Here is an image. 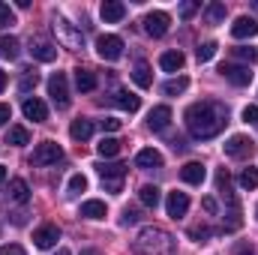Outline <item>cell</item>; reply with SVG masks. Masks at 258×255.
Segmentation results:
<instances>
[{"mask_svg": "<svg viewBox=\"0 0 258 255\" xmlns=\"http://www.w3.org/2000/svg\"><path fill=\"white\" fill-rule=\"evenodd\" d=\"M96 54H99L102 60H117V57L123 54V39L114 36V33L99 36V39H96Z\"/></svg>", "mask_w": 258, "mask_h": 255, "instance_id": "cell-5", "label": "cell"}, {"mask_svg": "<svg viewBox=\"0 0 258 255\" xmlns=\"http://www.w3.org/2000/svg\"><path fill=\"white\" fill-rule=\"evenodd\" d=\"M6 144L24 147V144H30V132H27L24 126H9V132H6Z\"/></svg>", "mask_w": 258, "mask_h": 255, "instance_id": "cell-27", "label": "cell"}, {"mask_svg": "<svg viewBox=\"0 0 258 255\" xmlns=\"http://www.w3.org/2000/svg\"><path fill=\"white\" fill-rule=\"evenodd\" d=\"M204 18H207V24H219L225 18V3H210L204 9Z\"/></svg>", "mask_w": 258, "mask_h": 255, "instance_id": "cell-32", "label": "cell"}, {"mask_svg": "<svg viewBox=\"0 0 258 255\" xmlns=\"http://www.w3.org/2000/svg\"><path fill=\"white\" fill-rule=\"evenodd\" d=\"M189 237L192 240H204V237H210V228L207 225H195V228H189Z\"/></svg>", "mask_w": 258, "mask_h": 255, "instance_id": "cell-41", "label": "cell"}, {"mask_svg": "<svg viewBox=\"0 0 258 255\" xmlns=\"http://www.w3.org/2000/svg\"><path fill=\"white\" fill-rule=\"evenodd\" d=\"M18 48H21V45H18L15 36H0V57H3V60H15V57H18Z\"/></svg>", "mask_w": 258, "mask_h": 255, "instance_id": "cell-28", "label": "cell"}, {"mask_svg": "<svg viewBox=\"0 0 258 255\" xmlns=\"http://www.w3.org/2000/svg\"><path fill=\"white\" fill-rule=\"evenodd\" d=\"M6 84H9V78H6V72H3V69H0V93H3V90H6Z\"/></svg>", "mask_w": 258, "mask_h": 255, "instance_id": "cell-48", "label": "cell"}, {"mask_svg": "<svg viewBox=\"0 0 258 255\" xmlns=\"http://www.w3.org/2000/svg\"><path fill=\"white\" fill-rule=\"evenodd\" d=\"M168 123H171V108H168V105H156V108L147 114V126L153 129V132H162Z\"/></svg>", "mask_w": 258, "mask_h": 255, "instance_id": "cell-18", "label": "cell"}, {"mask_svg": "<svg viewBox=\"0 0 258 255\" xmlns=\"http://www.w3.org/2000/svg\"><path fill=\"white\" fill-rule=\"evenodd\" d=\"M243 120L258 129V105H246V108H243Z\"/></svg>", "mask_w": 258, "mask_h": 255, "instance_id": "cell-40", "label": "cell"}, {"mask_svg": "<svg viewBox=\"0 0 258 255\" xmlns=\"http://www.w3.org/2000/svg\"><path fill=\"white\" fill-rule=\"evenodd\" d=\"M165 210H168V216H171V219L186 216V210H189V195H186V192H168Z\"/></svg>", "mask_w": 258, "mask_h": 255, "instance_id": "cell-13", "label": "cell"}, {"mask_svg": "<svg viewBox=\"0 0 258 255\" xmlns=\"http://www.w3.org/2000/svg\"><path fill=\"white\" fill-rule=\"evenodd\" d=\"M216 186H219V192H231V174L225 168L216 171Z\"/></svg>", "mask_w": 258, "mask_h": 255, "instance_id": "cell-38", "label": "cell"}, {"mask_svg": "<svg viewBox=\"0 0 258 255\" xmlns=\"http://www.w3.org/2000/svg\"><path fill=\"white\" fill-rule=\"evenodd\" d=\"M237 255H255V249H252V246H240V249H237Z\"/></svg>", "mask_w": 258, "mask_h": 255, "instance_id": "cell-49", "label": "cell"}, {"mask_svg": "<svg viewBox=\"0 0 258 255\" xmlns=\"http://www.w3.org/2000/svg\"><path fill=\"white\" fill-rule=\"evenodd\" d=\"M99 15L105 18V24H117V21L126 18V6H123L120 0H105V3L99 6Z\"/></svg>", "mask_w": 258, "mask_h": 255, "instance_id": "cell-16", "label": "cell"}, {"mask_svg": "<svg viewBox=\"0 0 258 255\" xmlns=\"http://www.w3.org/2000/svg\"><path fill=\"white\" fill-rule=\"evenodd\" d=\"M186 87H189V78L180 75V78H168V81L162 84V93H165V96H177V93H183Z\"/></svg>", "mask_w": 258, "mask_h": 255, "instance_id": "cell-30", "label": "cell"}, {"mask_svg": "<svg viewBox=\"0 0 258 255\" xmlns=\"http://www.w3.org/2000/svg\"><path fill=\"white\" fill-rule=\"evenodd\" d=\"M201 204H204V210H207V213H216V201H213V198H204Z\"/></svg>", "mask_w": 258, "mask_h": 255, "instance_id": "cell-47", "label": "cell"}, {"mask_svg": "<svg viewBox=\"0 0 258 255\" xmlns=\"http://www.w3.org/2000/svg\"><path fill=\"white\" fill-rule=\"evenodd\" d=\"M15 24V15H12V9L0 0V27H12Z\"/></svg>", "mask_w": 258, "mask_h": 255, "instance_id": "cell-39", "label": "cell"}, {"mask_svg": "<svg viewBox=\"0 0 258 255\" xmlns=\"http://www.w3.org/2000/svg\"><path fill=\"white\" fill-rule=\"evenodd\" d=\"M54 33L60 36V42H66L69 48H84V36H81L66 18H54Z\"/></svg>", "mask_w": 258, "mask_h": 255, "instance_id": "cell-9", "label": "cell"}, {"mask_svg": "<svg viewBox=\"0 0 258 255\" xmlns=\"http://www.w3.org/2000/svg\"><path fill=\"white\" fill-rule=\"evenodd\" d=\"M75 87L81 90V93H90V90H96V75L90 72V69H75Z\"/></svg>", "mask_w": 258, "mask_h": 255, "instance_id": "cell-24", "label": "cell"}, {"mask_svg": "<svg viewBox=\"0 0 258 255\" xmlns=\"http://www.w3.org/2000/svg\"><path fill=\"white\" fill-rule=\"evenodd\" d=\"M255 33H258V21L249 18V15H240V18L231 24V36H234V39H252Z\"/></svg>", "mask_w": 258, "mask_h": 255, "instance_id": "cell-15", "label": "cell"}, {"mask_svg": "<svg viewBox=\"0 0 258 255\" xmlns=\"http://www.w3.org/2000/svg\"><path fill=\"white\" fill-rule=\"evenodd\" d=\"M57 255H72V252H69V249H57Z\"/></svg>", "mask_w": 258, "mask_h": 255, "instance_id": "cell-52", "label": "cell"}, {"mask_svg": "<svg viewBox=\"0 0 258 255\" xmlns=\"http://www.w3.org/2000/svg\"><path fill=\"white\" fill-rule=\"evenodd\" d=\"M84 219H105L108 216V207H105V201H99V198H90V201H84L81 204V210H78Z\"/></svg>", "mask_w": 258, "mask_h": 255, "instance_id": "cell-20", "label": "cell"}, {"mask_svg": "<svg viewBox=\"0 0 258 255\" xmlns=\"http://www.w3.org/2000/svg\"><path fill=\"white\" fill-rule=\"evenodd\" d=\"M60 159H63V147L54 141H42L33 150V165H57Z\"/></svg>", "mask_w": 258, "mask_h": 255, "instance_id": "cell-7", "label": "cell"}, {"mask_svg": "<svg viewBox=\"0 0 258 255\" xmlns=\"http://www.w3.org/2000/svg\"><path fill=\"white\" fill-rule=\"evenodd\" d=\"M216 48H219V45H216L213 39H210V42H201V45H198V63H207V60H213Z\"/></svg>", "mask_w": 258, "mask_h": 255, "instance_id": "cell-36", "label": "cell"}, {"mask_svg": "<svg viewBox=\"0 0 258 255\" xmlns=\"http://www.w3.org/2000/svg\"><path fill=\"white\" fill-rule=\"evenodd\" d=\"M204 177H207V168H204L201 162H186V165L180 168V180L189 183V186H201Z\"/></svg>", "mask_w": 258, "mask_h": 255, "instance_id": "cell-17", "label": "cell"}, {"mask_svg": "<svg viewBox=\"0 0 258 255\" xmlns=\"http://www.w3.org/2000/svg\"><path fill=\"white\" fill-rule=\"evenodd\" d=\"M48 96H51V102H54L60 111L69 108V84H66L63 72H54V75L48 78Z\"/></svg>", "mask_w": 258, "mask_h": 255, "instance_id": "cell-4", "label": "cell"}, {"mask_svg": "<svg viewBox=\"0 0 258 255\" xmlns=\"http://www.w3.org/2000/svg\"><path fill=\"white\" fill-rule=\"evenodd\" d=\"M132 81L141 87V90H147L150 84H153V72H150V63L147 60H138L135 69H132Z\"/></svg>", "mask_w": 258, "mask_h": 255, "instance_id": "cell-22", "label": "cell"}, {"mask_svg": "<svg viewBox=\"0 0 258 255\" xmlns=\"http://www.w3.org/2000/svg\"><path fill=\"white\" fill-rule=\"evenodd\" d=\"M84 189H87V177L84 174H72L69 183H66V195H81Z\"/></svg>", "mask_w": 258, "mask_h": 255, "instance_id": "cell-34", "label": "cell"}, {"mask_svg": "<svg viewBox=\"0 0 258 255\" xmlns=\"http://www.w3.org/2000/svg\"><path fill=\"white\" fill-rule=\"evenodd\" d=\"M69 135H72L75 141H87V138L93 135V123H90V120H84V117H78V120H72Z\"/></svg>", "mask_w": 258, "mask_h": 255, "instance_id": "cell-26", "label": "cell"}, {"mask_svg": "<svg viewBox=\"0 0 258 255\" xmlns=\"http://www.w3.org/2000/svg\"><path fill=\"white\" fill-rule=\"evenodd\" d=\"M96 153H99L102 159H111V156L120 153V141H117V138H102V141L96 144Z\"/></svg>", "mask_w": 258, "mask_h": 255, "instance_id": "cell-31", "label": "cell"}, {"mask_svg": "<svg viewBox=\"0 0 258 255\" xmlns=\"http://www.w3.org/2000/svg\"><path fill=\"white\" fill-rule=\"evenodd\" d=\"M195 12H198V3H183V6H180V15H183V18H189Z\"/></svg>", "mask_w": 258, "mask_h": 255, "instance_id": "cell-44", "label": "cell"}, {"mask_svg": "<svg viewBox=\"0 0 258 255\" xmlns=\"http://www.w3.org/2000/svg\"><path fill=\"white\" fill-rule=\"evenodd\" d=\"M36 84H39V75H36V69H24V75H21V81H18V90H21V93H30Z\"/></svg>", "mask_w": 258, "mask_h": 255, "instance_id": "cell-33", "label": "cell"}, {"mask_svg": "<svg viewBox=\"0 0 258 255\" xmlns=\"http://www.w3.org/2000/svg\"><path fill=\"white\" fill-rule=\"evenodd\" d=\"M57 240H60V228H57V225H42V228L33 231V243H36L39 249H51Z\"/></svg>", "mask_w": 258, "mask_h": 255, "instance_id": "cell-14", "label": "cell"}, {"mask_svg": "<svg viewBox=\"0 0 258 255\" xmlns=\"http://www.w3.org/2000/svg\"><path fill=\"white\" fill-rule=\"evenodd\" d=\"M21 111H24V117H27V120H33V123L48 120V108H45V102H42L39 96H27V99H24V105H21Z\"/></svg>", "mask_w": 258, "mask_h": 255, "instance_id": "cell-12", "label": "cell"}, {"mask_svg": "<svg viewBox=\"0 0 258 255\" xmlns=\"http://www.w3.org/2000/svg\"><path fill=\"white\" fill-rule=\"evenodd\" d=\"M81 255H99V252H96V249H84Z\"/></svg>", "mask_w": 258, "mask_h": 255, "instance_id": "cell-51", "label": "cell"}, {"mask_svg": "<svg viewBox=\"0 0 258 255\" xmlns=\"http://www.w3.org/2000/svg\"><path fill=\"white\" fill-rule=\"evenodd\" d=\"M138 201H141L144 207H156V204H159V186L144 183V186L138 189Z\"/></svg>", "mask_w": 258, "mask_h": 255, "instance_id": "cell-29", "label": "cell"}, {"mask_svg": "<svg viewBox=\"0 0 258 255\" xmlns=\"http://www.w3.org/2000/svg\"><path fill=\"white\" fill-rule=\"evenodd\" d=\"M135 165L138 168H162V153L156 147H144L135 153Z\"/></svg>", "mask_w": 258, "mask_h": 255, "instance_id": "cell-19", "label": "cell"}, {"mask_svg": "<svg viewBox=\"0 0 258 255\" xmlns=\"http://www.w3.org/2000/svg\"><path fill=\"white\" fill-rule=\"evenodd\" d=\"M234 54H237L240 60H246V63H255V60H258V51H255V48H249V45H240V48H234Z\"/></svg>", "mask_w": 258, "mask_h": 255, "instance_id": "cell-37", "label": "cell"}, {"mask_svg": "<svg viewBox=\"0 0 258 255\" xmlns=\"http://www.w3.org/2000/svg\"><path fill=\"white\" fill-rule=\"evenodd\" d=\"M96 174H99L102 186L108 192H120L123 177H126V165H123V162H99V165H96Z\"/></svg>", "mask_w": 258, "mask_h": 255, "instance_id": "cell-3", "label": "cell"}, {"mask_svg": "<svg viewBox=\"0 0 258 255\" xmlns=\"http://www.w3.org/2000/svg\"><path fill=\"white\" fill-rule=\"evenodd\" d=\"M132 252L135 255H174L177 252V240L174 234H168L165 228L159 225H147L138 231L135 243H132Z\"/></svg>", "mask_w": 258, "mask_h": 255, "instance_id": "cell-2", "label": "cell"}, {"mask_svg": "<svg viewBox=\"0 0 258 255\" xmlns=\"http://www.w3.org/2000/svg\"><path fill=\"white\" fill-rule=\"evenodd\" d=\"M255 213H258V210H255Z\"/></svg>", "mask_w": 258, "mask_h": 255, "instance_id": "cell-53", "label": "cell"}, {"mask_svg": "<svg viewBox=\"0 0 258 255\" xmlns=\"http://www.w3.org/2000/svg\"><path fill=\"white\" fill-rule=\"evenodd\" d=\"M111 102L117 105V108H123V111H138V105H141V99L135 96V93H129V90H114V96H111Z\"/></svg>", "mask_w": 258, "mask_h": 255, "instance_id": "cell-21", "label": "cell"}, {"mask_svg": "<svg viewBox=\"0 0 258 255\" xmlns=\"http://www.w3.org/2000/svg\"><path fill=\"white\" fill-rule=\"evenodd\" d=\"M183 63H186L183 51H165V54L159 57V66H162L165 72H177V69H183Z\"/></svg>", "mask_w": 258, "mask_h": 255, "instance_id": "cell-25", "label": "cell"}, {"mask_svg": "<svg viewBox=\"0 0 258 255\" xmlns=\"http://www.w3.org/2000/svg\"><path fill=\"white\" fill-rule=\"evenodd\" d=\"M102 129L114 132V129H120V120H117V117H105V120H102Z\"/></svg>", "mask_w": 258, "mask_h": 255, "instance_id": "cell-45", "label": "cell"}, {"mask_svg": "<svg viewBox=\"0 0 258 255\" xmlns=\"http://www.w3.org/2000/svg\"><path fill=\"white\" fill-rule=\"evenodd\" d=\"M9 198L18 201V204H27V201H30V186H27V180H21V177L9 180Z\"/></svg>", "mask_w": 258, "mask_h": 255, "instance_id": "cell-23", "label": "cell"}, {"mask_svg": "<svg viewBox=\"0 0 258 255\" xmlns=\"http://www.w3.org/2000/svg\"><path fill=\"white\" fill-rule=\"evenodd\" d=\"M225 153H228L231 159H249V156L255 153V141L246 138V135H231V138L225 141Z\"/></svg>", "mask_w": 258, "mask_h": 255, "instance_id": "cell-6", "label": "cell"}, {"mask_svg": "<svg viewBox=\"0 0 258 255\" xmlns=\"http://www.w3.org/2000/svg\"><path fill=\"white\" fill-rule=\"evenodd\" d=\"M240 186H243V189H258V168L249 165V168L240 171Z\"/></svg>", "mask_w": 258, "mask_h": 255, "instance_id": "cell-35", "label": "cell"}, {"mask_svg": "<svg viewBox=\"0 0 258 255\" xmlns=\"http://www.w3.org/2000/svg\"><path fill=\"white\" fill-rule=\"evenodd\" d=\"M6 180V165H0V183Z\"/></svg>", "mask_w": 258, "mask_h": 255, "instance_id": "cell-50", "label": "cell"}, {"mask_svg": "<svg viewBox=\"0 0 258 255\" xmlns=\"http://www.w3.org/2000/svg\"><path fill=\"white\" fill-rule=\"evenodd\" d=\"M168 27H171L168 12L153 9V12H147V15H144V30H147L150 36H165V33H168Z\"/></svg>", "mask_w": 258, "mask_h": 255, "instance_id": "cell-8", "label": "cell"}, {"mask_svg": "<svg viewBox=\"0 0 258 255\" xmlns=\"http://www.w3.org/2000/svg\"><path fill=\"white\" fill-rule=\"evenodd\" d=\"M9 120H12V108L6 102H0V126H6Z\"/></svg>", "mask_w": 258, "mask_h": 255, "instance_id": "cell-42", "label": "cell"}, {"mask_svg": "<svg viewBox=\"0 0 258 255\" xmlns=\"http://www.w3.org/2000/svg\"><path fill=\"white\" fill-rule=\"evenodd\" d=\"M234 87H246L249 81H252V72H249V66H240V63H225L222 69H219Z\"/></svg>", "mask_w": 258, "mask_h": 255, "instance_id": "cell-11", "label": "cell"}, {"mask_svg": "<svg viewBox=\"0 0 258 255\" xmlns=\"http://www.w3.org/2000/svg\"><path fill=\"white\" fill-rule=\"evenodd\" d=\"M30 54L39 63H51V60H57V45H51L48 39L36 36V39H30Z\"/></svg>", "mask_w": 258, "mask_h": 255, "instance_id": "cell-10", "label": "cell"}, {"mask_svg": "<svg viewBox=\"0 0 258 255\" xmlns=\"http://www.w3.org/2000/svg\"><path fill=\"white\" fill-rule=\"evenodd\" d=\"M0 255H27V252H24V249H21L18 243H6V246L0 249Z\"/></svg>", "mask_w": 258, "mask_h": 255, "instance_id": "cell-43", "label": "cell"}, {"mask_svg": "<svg viewBox=\"0 0 258 255\" xmlns=\"http://www.w3.org/2000/svg\"><path fill=\"white\" fill-rule=\"evenodd\" d=\"M228 123V108L219 102H195L186 108V129L198 141L216 138Z\"/></svg>", "mask_w": 258, "mask_h": 255, "instance_id": "cell-1", "label": "cell"}, {"mask_svg": "<svg viewBox=\"0 0 258 255\" xmlns=\"http://www.w3.org/2000/svg\"><path fill=\"white\" fill-rule=\"evenodd\" d=\"M132 222H138V213H135V210H123V225H132Z\"/></svg>", "mask_w": 258, "mask_h": 255, "instance_id": "cell-46", "label": "cell"}]
</instances>
